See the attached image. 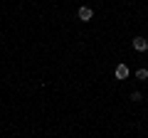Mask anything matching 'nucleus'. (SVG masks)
<instances>
[{
    "label": "nucleus",
    "mask_w": 148,
    "mask_h": 138,
    "mask_svg": "<svg viewBox=\"0 0 148 138\" xmlns=\"http://www.w3.org/2000/svg\"><path fill=\"white\" fill-rule=\"evenodd\" d=\"M131 101H136V104H138V101H143V96H141V91H133V94H131Z\"/></svg>",
    "instance_id": "nucleus-5"
},
{
    "label": "nucleus",
    "mask_w": 148,
    "mask_h": 138,
    "mask_svg": "<svg viewBox=\"0 0 148 138\" xmlns=\"http://www.w3.org/2000/svg\"><path fill=\"white\" fill-rule=\"evenodd\" d=\"M133 49H136V52H148V40L133 37Z\"/></svg>",
    "instance_id": "nucleus-2"
},
{
    "label": "nucleus",
    "mask_w": 148,
    "mask_h": 138,
    "mask_svg": "<svg viewBox=\"0 0 148 138\" xmlns=\"http://www.w3.org/2000/svg\"><path fill=\"white\" fill-rule=\"evenodd\" d=\"M136 79H148V69H138V72H136Z\"/></svg>",
    "instance_id": "nucleus-4"
},
{
    "label": "nucleus",
    "mask_w": 148,
    "mask_h": 138,
    "mask_svg": "<svg viewBox=\"0 0 148 138\" xmlns=\"http://www.w3.org/2000/svg\"><path fill=\"white\" fill-rule=\"evenodd\" d=\"M114 74H116V79H128V74H131V69H128L126 64H119Z\"/></svg>",
    "instance_id": "nucleus-3"
},
{
    "label": "nucleus",
    "mask_w": 148,
    "mask_h": 138,
    "mask_svg": "<svg viewBox=\"0 0 148 138\" xmlns=\"http://www.w3.org/2000/svg\"><path fill=\"white\" fill-rule=\"evenodd\" d=\"M77 17H79V20H82V22H89V20H91V17H94V10H91V8H89V5H82V8H79V10H77Z\"/></svg>",
    "instance_id": "nucleus-1"
}]
</instances>
